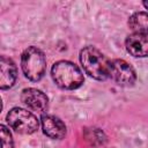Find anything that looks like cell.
<instances>
[{"label":"cell","mask_w":148,"mask_h":148,"mask_svg":"<svg viewBox=\"0 0 148 148\" xmlns=\"http://www.w3.org/2000/svg\"><path fill=\"white\" fill-rule=\"evenodd\" d=\"M17 77V69L14 61L5 56L0 59V88H12Z\"/></svg>","instance_id":"9c48e42d"},{"label":"cell","mask_w":148,"mask_h":148,"mask_svg":"<svg viewBox=\"0 0 148 148\" xmlns=\"http://www.w3.org/2000/svg\"><path fill=\"white\" fill-rule=\"evenodd\" d=\"M143 6H145V7L148 9V1H143Z\"/></svg>","instance_id":"4fadbf2b"},{"label":"cell","mask_w":148,"mask_h":148,"mask_svg":"<svg viewBox=\"0 0 148 148\" xmlns=\"http://www.w3.org/2000/svg\"><path fill=\"white\" fill-rule=\"evenodd\" d=\"M127 52L136 58L148 57V34L133 32L125 40Z\"/></svg>","instance_id":"52a82bcc"},{"label":"cell","mask_w":148,"mask_h":148,"mask_svg":"<svg viewBox=\"0 0 148 148\" xmlns=\"http://www.w3.org/2000/svg\"><path fill=\"white\" fill-rule=\"evenodd\" d=\"M80 61L84 72L98 80L103 81L109 77V68H110V60L96 47L94 46H86L80 52Z\"/></svg>","instance_id":"6da1fadb"},{"label":"cell","mask_w":148,"mask_h":148,"mask_svg":"<svg viewBox=\"0 0 148 148\" xmlns=\"http://www.w3.org/2000/svg\"><path fill=\"white\" fill-rule=\"evenodd\" d=\"M0 132H1V148H13V139L9 130L5 126H0Z\"/></svg>","instance_id":"7c38bea8"},{"label":"cell","mask_w":148,"mask_h":148,"mask_svg":"<svg viewBox=\"0 0 148 148\" xmlns=\"http://www.w3.org/2000/svg\"><path fill=\"white\" fill-rule=\"evenodd\" d=\"M8 125L17 133L32 134L38 128V120L36 116L22 108H13L6 116Z\"/></svg>","instance_id":"277c9868"},{"label":"cell","mask_w":148,"mask_h":148,"mask_svg":"<svg viewBox=\"0 0 148 148\" xmlns=\"http://www.w3.org/2000/svg\"><path fill=\"white\" fill-rule=\"evenodd\" d=\"M84 136H86V140L92 146L102 145L105 141V134L103 133V131H101L99 128H95V127L86 128Z\"/></svg>","instance_id":"8fae6325"},{"label":"cell","mask_w":148,"mask_h":148,"mask_svg":"<svg viewBox=\"0 0 148 148\" xmlns=\"http://www.w3.org/2000/svg\"><path fill=\"white\" fill-rule=\"evenodd\" d=\"M130 28L136 34H148V13L136 12L128 18Z\"/></svg>","instance_id":"30bf717a"},{"label":"cell","mask_w":148,"mask_h":148,"mask_svg":"<svg viewBox=\"0 0 148 148\" xmlns=\"http://www.w3.org/2000/svg\"><path fill=\"white\" fill-rule=\"evenodd\" d=\"M51 75L58 87L66 90H74L83 83V74L81 69L73 62L60 60L53 64Z\"/></svg>","instance_id":"7a4b0ae2"},{"label":"cell","mask_w":148,"mask_h":148,"mask_svg":"<svg viewBox=\"0 0 148 148\" xmlns=\"http://www.w3.org/2000/svg\"><path fill=\"white\" fill-rule=\"evenodd\" d=\"M21 99L32 111L43 113L47 109V104H49L47 96L39 89L36 88L23 89L21 94Z\"/></svg>","instance_id":"8992f818"},{"label":"cell","mask_w":148,"mask_h":148,"mask_svg":"<svg viewBox=\"0 0 148 148\" xmlns=\"http://www.w3.org/2000/svg\"><path fill=\"white\" fill-rule=\"evenodd\" d=\"M109 77L119 86L130 87L135 82L136 74L134 68L127 61L123 59H114L110 61Z\"/></svg>","instance_id":"5b68a950"},{"label":"cell","mask_w":148,"mask_h":148,"mask_svg":"<svg viewBox=\"0 0 148 148\" xmlns=\"http://www.w3.org/2000/svg\"><path fill=\"white\" fill-rule=\"evenodd\" d=\"M21 68L23 74L30 81H39L45 73L46 59L42 50L36 46H29L21 56Z\"/></svg>","instance_id":"3957f363"},{"label":"cell","mask_w":148,"mask_h":148,"mask_svg":"<svg viewBox=\"0 0 148 148\" xmlns=\"http://www.w3.org/2000/svg\"><path fill=\"white\" fill-rule=\"evenodd\" d=\"M40 121H42L43 132L49 138L54 139V140H60V139H62L65 136L66 126L58 117H54V116H51V114H46V116L42 117Z\"/></svg>","instance_id":"ba28073f"}]
</instances>
